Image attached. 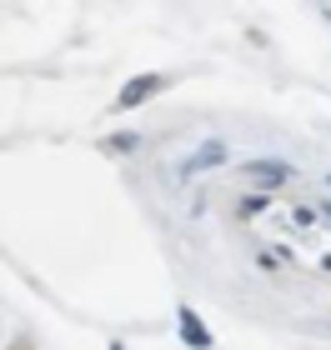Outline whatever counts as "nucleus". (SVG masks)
<instances>
[{
	"label": "nucleus",
	"instance_id": "nucleus-4",
	"mask_svg": "<svg viewBox=\"0 0 331 350\" xmlns=\"http://www.w3.org/2000/svg\"><path fill=\"white\" fill-rule=\"evenodd\" d=\"M181 340H191V345H211V330L196 321V310H191V306H181Z\"/></svg>",
	"mask_w": 331,
	"mask_h": 350
},
{
	"label": "nucleus",
	"instance_id": "nucleus-5",
	"mask_svg": "<svg viewBox=\"0 0 331 350\" xmlns=\"http://www.w3.org/2000/svg\"><path fill=\"white\" fill-rule=\"evenodd\" d=\"M266 205H271V190H256V196L241 200V215H256V211H266Z\"/></svg>",
	"mask_w": 331,
	"mask_h": 350
},
{
	"label": "nucleus",
	"instance_id": "nucleus-6",
	"mask_svg": "<svg viewBox=\"0 0 331 350\" xmlns=\"http://www.w3.org/2000/svg\"><path fill=\"white\" fill-rule=\"evenodd\" d=\"M140 146V135H110L106 140V150H136Z\"/></svg>",
	"mask_w": 331,
	"mask_h": 350
},
{
	"label": "nucleus",
	"instance_id": "nucleus-9",
	"mask_svg": "<svg viewBox=\"0 0 331 350\" xmlns=\"http://www.w3.org/2000/svg\"><path fill=\"white\" fill-rule=\"evenodd\" d=\"M326 21H331V10H326Z\"/></svg>",
	"mask_w": 331,
	"mask_h": 350
},
{
	"label": "nucleus",
	"instance_id": "nucleus-8",
	"mask_svg": "<svg viewBox=\"0 0 331 350\" xmlns=\"http://www.w3.org/2000/svg\"><path fill=\"white\" fill-rule=\"evenodd\" d=\"M326 185H331V175H326Z\"/></svg>",
	"mask_w": 331,
	"mask_h": 350
},
{
	"label": "nucleus",
	"instance_id": "nucleus-2",
	"mask_svg": "<svg viewBox=\"0 0 331 350\" xmlns=\"http://www.w3.org/2000/svg\"><path fill=\"white\" fill-rule=\"evenodd\" d=\"M241 175L256 180V185H266V190H276V185L291 180V165L286 161H241Z\"/></svg>",
	"mask_w": 331,
	"mask_h": 350
},
{
	"label": "nucleus",
	"instance_id": "nucleus-7",
	"mask_svg": "<svg viewBox=\"0 0 331 350\" xmlns=\"http://www.w3.org/2000/svg\"><path fill=\"white\" fill-rule=\"evenodd\" d=\"M326 215H331V200H326Z\"/></svg>",
	"mask_w": 331,
	"mask_h": 350
},
{
	"label": "nucleus",
	"instance_id": "nucleus-3",
	"mask_svg": "<svg viewBox=\"0 0 331 350\" xmlns=\"http://www.w3.org/2000/svg\"><path fill=\"white\" fill-rule=\"evenodd\" d=\"M226 140H206V146H201L191 161H181V175H201V170H216V165H226Z\"/></svg>",
	"mask_w": 331,
	"mask_h": 350
},
{
	"label": "nucleus",
	"instance_id": "nucleus-1",
	"mask_svg": "<svg viewBox=\"0 0 331 350\" xmlns=\"http://www.w3.org/2000/svg\"><path fill=\"white\" fill-rule=\"evenodd\" d=\"M166 81H171V75H136V81H125V85H121L116 105H121V110H136V105H146L156 90H166Z\"/></svg>",
	"mask_w": 331,
	"mask_h": 350
}]
</instances>
